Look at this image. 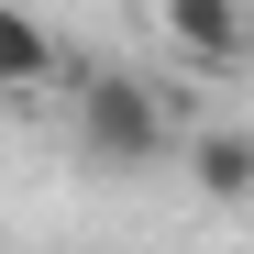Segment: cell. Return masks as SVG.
Listing matches in <instances>:
<instances>
[{
  "label": "cell",
  "mask_w": 254,
  "mask_h": 254,
  "mask_svg": "<svg viewBox=\"0 0 254 254\" xmlns=\"http://www.w3.org/2000/svg\"><path fill=\"white\" fill-rule=\"evenodd\" d=\"M77 144L100 166H155L166 155V89L133 66H77Z\"/></svg>",
  "instance_id": "obj_1"
},
{
  "label": "cell",
  "mask_w": 254,
  "mask_h": 254,
  "mask_svg": "<svg viewBox=\"0 0 254 254\" xmlns=\"http://www.w3.org/2000/svg\"><path fill=\"white\" fill-rule=\"evenodd\" d=\"M188 166H199V188L221 199V210H232V199H254V144L232 133V122H221V133H199V144H188Z\"/></svg>",
  "instance_id": "obj_2"
},
{
  "label": "cell",
  "mask_w": 254,
  "mask_h": 254,
  "mask_svg": "<svg viewBox=\"0 0 254 254\" xmlns=\"http://www.w3.org/2000/svg\"><path fill=\"white\" fill-rule=\"evenodd\" d=\"M56 77V33L33 11H0V89H45Z\"/></svg>",
  "instance_id": "obj_3"
},
{
  "label": "cell",
  "mask_w": 254,
  "mask_h": 254,
  "mask_svg": "<svg viewBox=\"0 0 254 254\" xmlns=\"http://www.w3.org/2000/svg\"><path fill=\"white\" fill-rule=\"evenodd\" d=\"M166 33L188 56H243V11H221V0H166Z\"/></svg>",
  "instance_id": "obj_4"
}]
</instances>
